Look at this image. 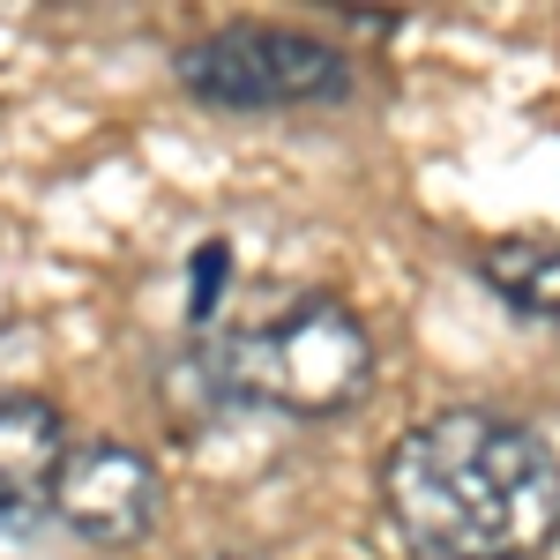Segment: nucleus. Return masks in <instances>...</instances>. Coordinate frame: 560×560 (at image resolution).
Wrapping results in <instances>:
<instances>
[{
	"instance_id": "1",
	"label": "nucleus",
	"mask_w": 560,
	"mask_h": 560,
	"mask_svg": "<svg viewBox=\"0 0 560 560\" xmlns=\"http://www.w3.org/2000/svg\"><path fill=\"white\" fill-rule=\"evenodd\" d=\"M382 493L419 560H538L560 538V456L501 411L419 419Z\"/></svg>"
},
{
	"instance_id": "2",
	"label": "nucleus",
	"mask_w": 560,
	"mask_h": 560,
	"mask_svg": "<svg viewBox=\"0 0 560 560\" xmlns=\"http://www.w3.org/2000/svg\"><path fill=\"white\" fill-rule=\"evenodd\" d=\"M195 374L224 404H269L292 419H329L351 411L374 388V337L345 300L306 292L261 314L255 329H232L195 351Z\"/></svg>"
},
{
	"instance_id": "3",
	"label": "nucleus",
	"mask_w": 560,
	"mask_h": 560,
	"mask_svg": "<svg viewBox=\"0 0 560 560\" xmlns=\"http://www.w3.org/2000/svg\"><path fill=\"white\" fill-rule=\"evenodd\" d=\"M179 83L224 113H300L351 97V52L284 23H232L179 52Z\"/></svg>"
},
{
	"instance_id": "4",
	"label": "nucleus",
	"mask_w": 560,
	"mask_h": 560,
	"mask_svg": "<svg viewBox=\"0 0 560 560\" xmlns=\"http://www.w3.org/2000/svg\"><path fill=\"white\" fill-rule=\"evenodd\" d=\"M165 486L158 464L128 441H68L60 471H52V516L90 546H142L158 530Z\"/></svg>"
},
{
	"instance_id": "5",
	"label": "nucleus",
	"mask_w": 560,
	"mask_h": 560,
	"mask_svg": "<svg viewBox=\"0 0 560 560\" xmlns=\"http://www.w3.org/2000/svg\"><path fill=\"white\" fill-rule=\"evenodd\" d=\"M60 456H68L60 411L31 388H0V538H31L52 516Z\"/></svg>"
},
{
	"instance_id": "6",
	"label": "nucleus",
	"mask_w": 560,
	"mask_h": 560,
	"mask_svg": "<svg viewBox=\"0 0 560 560\" xmlns=\"http://www.w3.org/2000/svg\"><path fill=\"white\" fill-rule=\"evenodd\" d=\"M478 277L530 322H560V240H501L478 255Z\"/></svg>"
},
{
	"instance_id": "7",
	"label": "nucleus",
	"mask_w": 560,
	"mask_h": 560,
	"mask_svg": "<svg viewBox=\"0 0 560 560\" xmlns=\"http://www.w3.org/2000/svg\"><path fill=\"white\" fill-rule=\"evenodd\" d=\"M224 284H232V247H224V240H202L195 261H187V322H195V329H210V322H217Z\"/></svg>"
}]
</instances>
